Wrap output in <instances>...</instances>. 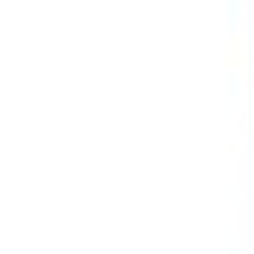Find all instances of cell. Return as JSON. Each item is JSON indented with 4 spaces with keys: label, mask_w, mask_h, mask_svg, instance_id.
<instances>
[]
</instances>
